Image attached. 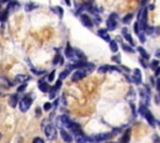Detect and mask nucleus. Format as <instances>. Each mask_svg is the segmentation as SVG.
<instances>
[{
  "instance_id": "nucleus-1",
  "label": "nucleus",
  "mask_w": 160,
  "mask_h": 143,
  "mask_svg": "<svg viewBox=\"0 0 160 143\" xmlns=\"http://www.w3.org/2000/svg\"><path fill=\"white\" fill-rule=\"evenodd\" d=\"M30 106H31V98H30L29 96L23 98L19 103V107H20V110H21V112H26L30 108Z\"/></svg>"
},
{
  "instance_id": "nucleus-2",
  "label": "nucleus",
  "mask_w": 160,
  "mask_h": 143,
  "mask_svg": "<svg viewBox=\"0 0 160 143\" xmlns=\"http://www.w3.org/2000/svg\"><path fill=\"white\" fill-rule=\"evenodd\" d=\"M45 134L49 139H54L56 138V128L53 124H48L45 127Z\"/></svg>"
},
{
  "instance_id": "nucleus-3",
  "label": "nucleus",
  "mask_w": 160,
  "mask_h": 143,
  "mask_svg": "<svg viewBox=\"0 0 160 143\" xmlns=\"http://www.w3.org/2000/svg\"><path fill=\"white\" fill-rule=\"evenodd\" d=\"M116 19H118V15L116 14H111L110 18L108 19V29L109 30H115V28H116Z\"/></svg>"
},
{
  "instance_id": "nucleus-4",
  "label": "nucleus",
  "mask_w": 160,
  "mask_h": 143,
  "mask_svg": "<svg viewBox=\"0 0 160 143\" xmlns=\"http://www.w3.org/2000/svg\"><path fill=\"white\" fill-rule=\"evenodd\" d=\"M85 75H86V72H85L84 70H76L75 72L73 73V81H79V80H81V79H84L85 77Z\"/></svg>"
},
{
  "instance_id": "nucleus-5",
  "label": "nucleus",
  "mask_w": 160,
  "mask_h": 143,
  "mask_svg": "<svg viewBox=\"0 0 160 143\" xmlns=\"http://www.w3.org/2000/svg\"><path fill=\"white\" fill-rule=\"evenodd\" d=\"M80 20H81V23H83L85 26H88V28H93V21L89 19V16L88 15H81Z\"/></svg>"
},
{
  "instance_id": "nucleus-6",
  "label": "nucleus",
  "mask_w": 160,
  "mask_h": 143,
  "mask_svg": "<svg viewBox=\"0 0 160 143\" xmlns=\"http://www.w3.org/2000/svg\"><path fill=\"white\" fill-rule=\"evenodd\" d=\"M144 116H145V118H146V120H148L149 123H150V126H155V123H156V122H155V118L153 117V115H151L148 110H146V111L144 112Z\"/></svg>"
},
{
  "instance_id": "nucleus-7",
  "label": "nucleus",
  "mask_w": 160,
  "mask_h": 143,
  "mask_svg": "<svg viewBox=\"0 0 160 143\" xmlns=\"http://www.w3.org/2000/svg\"><path fill=\"white\" fill-rule=\"evenodd\" d=\"M59 120H60L61 123H64V124L66 126V127H70V126L73 124V121H71L70 118L68 117V116H65V115H63V116H61V117L59 118Z\"/></svg>"
},
{
  "instance_id": "nucleus-8",
  "label": "nucleus",
  "mask_w": 160,
  "mask_h": 143,
  "mask_svg": "<svg viewBox=\"0 0 160 143\" xmlns=\"http://www.w3.org/2000/svg\"><path fill=\"white\" fill-rule=\"evenodd\" d=\"M98 34H99V36L101 37V39L106 40V41H110V37H109L108 31H106L105 29H100V30H98Z\"/></svg>"
},
{
  "instance_id": "nucleus-9",
  "label": "nucleus",
  "mask_w": 160,
  "mask_h": 143,
  "mask_svg": "<svg viewBox=\"0 0 160 143\" xmlns=\"http://www.w3.org/2000/svg\"><path fill=\"white\" fill-rule=\"evenodd\" d=\"M60 133H61V137H63V139H64L65 142H73V137H71V136H70L69 133H68L66 131L61 129V132H60Z\"/></svg>"
},
{
  "instance_id": "nucleus-10",
  "label": "nucleus",
  "mask_w": 160,
  "mask_h": 143,
  "mask_svg": "<svg viewBox=\"0 0 160 143\" xmlns=\"http://www.w3.org/2000/svg\"><path fill=\"white\" fill-rule=\"evenodd\" d=\"M121 34H123V36H124V39H125V40H128V41L130 42V45H134V44H133V39H131L130 34L128 32V30L125 29V28H124V29L121 30Z\"/></svg>"
},
{
  "instance_id": "nucleus-11",
  "label": "nucleus",
  "mask_w": 160,
  "mask_h": 143,
  "mask_svg": "<svg viewBox=\"0 0 160 143\" xmlns=\"http://www.w3.org/2000/svg\"><path fill=\"white\" fill-rule=\"evenodd\" d=\"M39 88H40V91H43V92H48V91L50 90V86H49V83L39 81Z\"/></svg>"
},
{
  "instance_id": "nucleus-12",
  "label": "nucleus",
  "mask_w": 160,
  "mask_h": 143,
  "mask_svg": "<svg viewBox=\"0 0 160 143\" xmlns=\"http://www.w3.org/2000/svg\"><path fill=\"white\" fill-rule=\"evenodd\" d=\"M134 82L135 83L141 82V73H140V70H138V69L134 71Z\"/></svg>"
},
{
  "instance_id": "nucleus-13",
  "label": "nucleus",
  "mask_w": 160,
  "mask_h": 143,
  "mask_svg": "<svg viewBox=\"0 0 160 143\" xmlns=\"http://www.w3.org/2000/svg\"><path fill=\"white\" fill-rule=\"evenodd\" d=\"M8 15H9V10H5V11H1L0 13V21H6L8 19Z\"/></svg>"
},
{
  "instance_id": "nucleus-14",
  "label": "nucleus",
  "mask_w": 160,
  "mask_h": 143,
  "mask_svg": "<svg viewBox=\"0 0 160 143\" xmlns=\"http://www.w3.org/2000/svg\"><path fill=\"white\" fill-rule=\"evenodd\" d=\"M138 51H139V52H140V55H141L143 57H144L145 60H148L149 57H150V55H149V54L146 52V51H145L144 49H143V47H138Z\"/></svg>"
},
{
  "instance_id": "nucleus-15",
  "label": "nucleus",
  "mask_w": 160,
  "mask_h": 143,
  "mask_svg": "<svg viewBox=\"0 0 160 143\" xmlns=\"http://www.w3.org/2000/svg\"><path fill=\"white\" fill-rule=\"evenodd\" d=\"M30 79L29 76H25V75H19V76L15 77L16 81H20V82H25V81H28Z\"/></svg>"
},
{
  "instance_id": "nucleus-16",
  "label": "nucleus",
  "mask_w": 160,
  "mask_h": 143,
  "mask_svg": "<svg viewBox=\"0 0 160 143\" xmlns=\"http://www.w3.org/2000/svg\"><path fill=\"white\" fill-rule=\"evenodd\" d=\"M19 8H20V5H19V3H18V1H10V4H9V9L15 10V9H19Z\"/></svg>"
},
{
  "instance_id": "nucleus-17",
  "label": "nucleus",
  "mask_w": 160,
  "mask_h": 143,
  "mask_svg": "<svg viewBox=\"0 0 160 143\" xmlns=\"http://www.w3.org/2000/svg\"><path fill=\"white\" fill-rule=\"evenodd\" d=\"M9 103H10V106H11V107H15L16 103H18V98H16V96H13L11 98H10Z\"/></svg>"
},
{
  "instance_id": "nucleus-18",
  "label": "nucleus",
  "mask_w": 160,
  "mask_h": 143,
  "mask_svg": "<svg viewBox=\"0 0 160 143\" xmlns=\"http://www.w3.org/2000/svg\"><path fill=\"white\" fill-rule=\"evenodd\" d=\"M110 50L113 51V52H116L118 51V44L115 41H110Z\"/></svg>"
},
{
  "instance_id": "nucleus-19",
  "label": "nucleus",
  "mask_w": 160,
  "mask_h": 143,
  "mask_svg": "<svg viewBox=\"0 0 160 143\" xmlns=\"http://www.w3.org/2000/svg\"><path fill=\"white\" fill-rule=\"evenodd\" d=\"M131 19H133V14H128L124 19H123V21H124V24H129V23H130V20H131Z\"/></svg>"
},
{
  "instance_id": "nucleus-20",
  "label": "nucleus",
  "mask_w": 160,
  "mask_h": 143,
  "mask_svg": "<svg viewBox=\"0 0 160 143\" xmlns=\"http://www.w3.org/2000/svg\"><path fill=\"white\" fill-rule=\"evenodd\" d=\"M34 8H36V5L33 4V3H29V4L25 6V10H26V11H30V10H33Z\"/></svg>"
},
{
  "instance_id": "nucleus-21",
  "label": "nucleus",
  "mask_w": 160,
  "mask_h": 143,
  "mask_svg": "<svg viewBox=\"0 0 160 143\" xmlns=\"http://www.w3.org/2000/svg\"><path fill=\"white\" fill-rule=\"evenodd\" d=\"M69 75V70H65V71H63V72L60 73V80H63V79H65V77Z\"/></svg>"
},
{
  "instance_id": "nucleus-22",
  "label": "nucleus",
  "mask_w": 160,
  "mask_h": 143,
  "mask_svg": "<svg viewBox=\"0 0 160 143\" xmlns=\"http://www.w3.org/2000/svg\"><path fill=\"white\" fill-rule=\"evenodd\" d=\"M123 49H124L125 51H128V52H134V49L130 46H128V45H123Z\"/></svg>"
},
{
  "instance_id": "nucleus-23",
  "label": "nucleus",
  "mask_w": 160,
  "mask_h": 143,
  "mask_svg": "<svg viewBox=\"0 0 160 143\" xmlns=\"http://www.w3.org/2000/svg\"><path fill=\"white\" fill-rule=\"evenodd\" d=\"M109 71V66H103L99 69V73H104V72H108Z\"/></svg>"
},
{
  "instance_id": "nucleus-24",
  "label": "nucleus",
  "mask_w": 160,
  "mask_h": 143,
  "mask_svg": "<svg viewBox=\"0 0 160 143\" xmlns=\"http://www.w3.org/2000/svg\"><path fill=\"white\" fill-rule=\"evenodd\" d=\"M54 77H55V71H52L50 75H49V77H48V81H49V82H52V81L54 80Z\"/></svg>"
},
{
  "instance_id": "nucleus-25",
  "label": "nucleus",
  "mask_w": 160,
  "mask_h": 143,
  "mask_svg": "<svg viewBox=\"0 0 160 143\" xmlns=\"http://www.w3.org/2000/svg\"><path fill=\"white\" fill-rule=\"evenodd\" d=\"M25 88H26V83H25V82H23L21 86H19V87H18V92H19V93H20V92H23V91L25 90Z\"/></svg>"
},
{
  "instance_id": "nucleus-26",
  "label": "nucleus",
  "mask_w": 160,
  "mask_h": 143,
  "mask_svg": "<svg viewBox=\"0 0 160 143\" xmlns=\"http://www.w3.org/2000/svg\"><path fill=\"white\" fill-rule=\"evenodd\" d=\"M158 66H159V61H158V60H154V61L151 62V69H153V70H155Z\"/></svg>"
},
{
  "instance_id": "nucleus-27",
  "label": "nucleus",
  "mask_w": 160,
  "mask_h": 143,
  "mask_svg": "<svg viewBox=\"0 0 160 143\" xmlns=\"http://www.w3.org/2000/svg\"><path fill=\"white\" fill-rule=\"evenodd\" d=\"M33 72H35V75H43V73H45V71H43V70H36V69H33Z\"/></svg>"
},
{
  "instance_id": "nucleus-28",
  "label": "nucleus",
  "mask_w": 160,
  "mask_h": 143,
  "mask_svg": "<svg viewBox=\"0 0 160 143\" xmlns=\"http://www.w3.org/2000/svg\"><path fill=\"white\" fill-rule=\"evenodd\" d=\"M50 108H52V105H50L49 102H46V103L44 105V110H45V111H49Z\"/></svg>"
},
{
  "instance_id": "nucleus-29",
  "label": "nucleus",
  "mask_w": 160,
  "mask_h": 143,
  "mask_svg": "<svg viewBox=\"0 0 160 143\" xmlns=\"http://www.w3.org/2000/svg\"><path fill=\"white\" fill-rule=\"evenodd\" d=\"M121 141H123V142H128V141H129V132H127V134H125L124 137L121 138Z\"/></svg>"
},
{
  "instance_id": "nucleus-30",
  "label": "nucleus",
  "mask_w": 160,
  "mask_h": 143,
  "mask_svg": "<svg viewBox=\"0 0 160 143\" xmlns=\"http://www.w3.org/2000/svg\"><path fill=\"white\" fill-rule=\"evenodd\" d=\"M54 10H56V11L59 13V15H60V16H63V9H61V8H55Z\"/></svg>"
},
{
  "instance_id": "nucleus-31",
  "label": "nucleus",
  "mask_w": 160,
  "mask_h": 143,
  "mask_svg": "<svg viewBox=\"0 0 160 143\" xmlns=\"http://www.w3.org/2000/svg\"><path fill=\"white\" fill-rule=\"evenodd\" d=\"M34 142H40V143H43V142H44V139L36 137V138H34Z\"/></svg>"
},
{
  "instance_id": "nucleus-32",
  "label": "nucleus",
  "mask_w": 160,
  "mask_h": 143,
  "mask_svg": "<svg viewBox=\"0 0 160 143\" xmlns=\"http://www.w3.org/2000/svg\"><path fill=\"white\" fill-rule=\"evenodd\" d=\"M156 87H158V90L160 91V79H158V81H156Z\"/></svg>"
},
{
  "instance_id": "nucleus-33",
  "label": "nucleus",
  "mask_w": 160,
  "mask_h": 143,
  "mask_svg": "<svg viewBox=\"0 0 160 143\" xmlns=\"http://www.w3.org/2000/svg\"><path fill=\"white\" fill-rule=\"evenodd\" d=\"M140 62H141V66H144V67H146V64H145V61L143 60V59H140Z\"/></svg>"
},
{
  "instance_id": "nucleus-34",
  "label": "nucleus",
  "mask_w": 160,
  "mask_h": 143,
  "mask_svg": "<svg viewBox=\"0 0 160 143\" xmlns=\"http://www.w3.org/2000/svg\"><path fill=\"white\" fill-rule=\"evenodd\" d=\"M36 115H38V116H40V115H42V113H40V110H39V108H38V110H36Z\"/></svg>"
},
{
  "instance_id": "nucleus-35",
  "label": "nucleus",
  "mask_w": 160,
  "mask_h": 143,
  "mask_svg": "<svg viewBox=\"0 0 160 143\" xmlns=\"http://www.w3.org/2000/svg\"><path fill=\"white\" fill-rule=\"evenodd\" d=\"M65 1H66V4H68V5H70V0H65Z\"/></svg>"
},
{
  "instance_id": "nucleus-36",
  "label": "nucleus",
  "mask_w": 160,
  "mask_h": 143,
  "mask_svg": "<svg viewBox=\"0 0 160 143\" xmlns=\"http://www.w3.org/2000/svg\"><path fill=\"white\" fill-rule=\"evenodd\" d=\"M1 1H3V3H4V1H8V0H1Z\"/></svg>"
},
{
  "instance_id": "nucleus-37",
  "label": "nucleus",
  "mask_w": 160,
  "mask_h": 143,
  "mask_svg": "<svg viewBox=\"0 0 160 143\" xmlns=\"http://www.w3.org/2000/svg\"><path fill=\"white\" fill-rule=\"evenodd\" d=\"M0 138H1V134H0Z\"/></svg>"
}]
</instances>
